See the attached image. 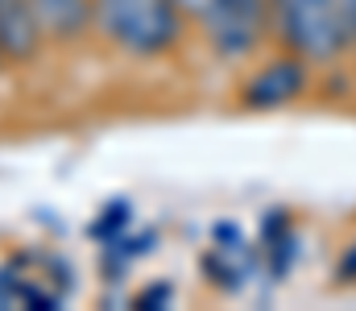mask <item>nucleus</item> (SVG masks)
<instances>
[{
  "instance_id": "1",
  "label": "nucleus",
  "mask_w": 356,
  "mask_h": 311,
  "mask_svg": "<svg viewBox=\"0 0 356 311\" xmlns=\"http://www.w3.org/2000/svg\"><path fill=\"white\" fill-rule=\"evenodd\" d=\"M269 33L286 54L332 67L356 54V0H269Z\"/></svg>"
},
{
  "instance_id": "2",
  "label": "nucleus",
  "mask_w": 356,
  "mask_h": 311,
  "mask_svg": "<svg viewBox=\"0 0 356 311\" xmlns=\"http://www.w3.org/2000/svg\"><path fill=\"white\" fill-rule=\"evenodd\" d=\"M186 17L175 0H91V29L108 42V50L149 63L166 58L182 38Z\"/></svg>"
},
{
  "instance_id": "3",
  "label": "nucleus",
  "mask_w": 356,
  "mask_h": 311,
  "mask_svg": "<svg viewBox=\"0 0 356 311\" xmlns=\"http://www.w3.org/2000/svg\"><path fill=\"white\" fill-rule=\"evenodd\" d=\"M207 38V50L224 63L249 58L269 33V0H211L195 21Z\"/></svg>"
},
{
  "instance_id": "4",
  "label": "nucleus",
  "mask_w": 356,
  "mask_h": 311,
  "mask_svg": "<svg viewBox=\"0 0 356 311\" xmlns=\"http://www.w3.org/2000/svg\"><path fill=\"white\" fill-rule=\"evenodd\" d=\"M307 88H311V63L282 50L277 58H269L257 71H249V79L241 83V104L257 108V112H269V108H286V104L302 100Z\"/></svg>"
},
{
  "instance_id": "5",
  "label": "nucleus",
  "mask_w": 356,
  "mask_h": 311,
  "mask_svg": "<svg viewBox=\"0 0 356 311\" xmlns=\"http://www.w3.org/2000/svg\"><path fill=\"white\" fill-rule=\"evenodd\" d=\"M46 50V33L33 17L29 0H0V63L29 67Z\"/></svg>"
},
{
  "instance_id": "6",
  "label": "nucleus",
  "mask_w": 356,
  "mask_h": 311,
  "mask_svg": "<svg viewBox=\"0 0 356 311\" xmlns=\"http://www.w3.org/2000/svg\"><path fill=\"white\" fill-rule=\"evenodd\" d=\"M46 42L71 46L91 29V0H29Z\"/></svg>"
},
{
  "instance_id": "7",
  "label": "nucleus",
  "mask_w": 356,
  "mask_h": 311,
  "mask_svg": "<svg viewBox=\"0 0 356 311\" xmlns=\"http://www.w3.org/2000/svg\"><path fill=\"white\" fill-rule=\"evenodd\" d=\"M207 4H211V0H175V8L186 17V21H199V17L207 13Z\"/></svg>"
},
{
  "instance_id": "8",
  "label": "nucleus",
  "mask_w": 356,
  "mask_h": 311,
  "mask_svg": "<svg viewBox=\"0 0 356 311\" xmlns=\"http://www.w3.org/2000/svg\"><path fill=\"white\" fill-rule=\"evenodd\" d=\"M0 67H4V63H0Z\"/></svg>"
}]
</instances>
